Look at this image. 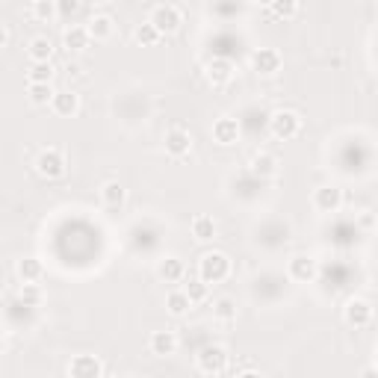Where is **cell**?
I'll list each match as a JSON object with an SVG mask.
<instances>
[{"mask_svg": "<svg viewBox=\"0 0 378 378\" xmlns=\"http://www.w3.org/2000/svg\"><path fill=\"white\" fill-rule=\"evenodd\" d=\"M65 154L60 148H44L36 157V172L42 177H62L65 174Z\"/></svg>", "mask_w": 378, "mask_h": 378, "instance_id": "cell-5", "label": "cell"}, {"mask_svg": "<svg viewBox=\"0 0 378 378\" xmlns=\"http://www.w3.org/2000/svg\"><path fill=\"white\" fill-rule=\"evenodd\" d=\"M189 228H192V237H195L198 242H210V240L216 237V222H213V216H204V213L195 216Z\"/></svg>", "mask_w": 378, "mask_h": 378, "instance_id": "cell-21", "label": "cell"}, {"mask_svg": "<svg viewBox=\"0 0 378 378\" xmlns=\"http://www.w3.org/2000/svg\"><path fill=\"white\" fill-rule=\"evenodd\" d=\"M213 139L219 145H233L240 139V121L237 118H216L213 121Z\"/></svg>", "mask_w": 378, "mask_h": 378, "instance_id": "cell-15", "label": "cell"}, {"mask_svg": "<svg viewBox=\"0 0 378 378\" xmlns=\"http://www.w3.org/2000/svg\"><path fill=\"white\" fill-rule=\"evenodd\" d=\"M42 298H44V293H42L39 284H24V287H21V302H24L27 307H39Z\"/></svg>", "mask_w": 378, "mask_h": 378, "instance_id": "cell-32", "label": "cell"}, {"mask_svg": "<svg viewBox=\"0 0 378 378\" xmlns=\"http://www.w3.org/2000/svg\"><path fill=\"white\" fill-rule=\"evenodd\" d=\"M290 278L293 281H314L316 278V260L314 258H307V254H296V258L290 260Z\"/></svg>", "mask_w": 378, "mask_h": 378, "instance_id": "cell-14", "label": "cell"}, {"mask_svg": "<svg viewBox=\"0 0 378 378\" xmlns=\"http://www.w3.org/2000/svg\"><path fill=\"white\" fill-rule=\"evenodd\" d=\"M18 278L24 284H39L42 281V275H44V266H42V260H36V258H24V260H18Z\"/></svg>", "mask_w": 378, "mask_h": 378, "instance_id": "cell-18", "label": "cell"}, {"mask_svg": "<svg viewBox=\"0 0 378 378\" xmlns=\"http://www.w3.org/2000/svg\"><path fill=\"white\" fill-rule=\"evenodd\" d=\"M254 3H260V6H269V3H272V0H254Z\"/></svg>", "mask_w": 378, "mask_h": 378, "instance_id": "cell-36", "label": "cell"}, {"mask_svg": "<svg viewBox=\"0 0 378 378\" xmlns=\"http://www.w3.org/2000/svg\"><path fill=\"white\" fill-rule=\"evenodd\" d=\"M213 316H216L219 322H233V319H237V305H233L231 298H216Z\"/></svg>", "mask_w": 378, "mask_h": 378, "instance_id": "cell-31", "label": "cell"}, {"mask_svg": "<svg viewBox=\"0 0 378 378\" xmlns=\"http://www.w3.org/2000/svg\"><path fill=\"white\" fill-rule=\"evenodd\" d=\"M27 53H30V60H33V62H44V60H51V57H53V42H51V39H44V36H36V39L30 42Z\"/></svg>", "mask_w": 378, "mask_h": 378, "instance_id": "cell-23", "label": "cell"}, {"mask_svg": "<svg viewBox=\"0 0 378 378\" xmlns=\"http://www.w3.org/2000/svg\"><path fill=\"white\" fill-rule=\"evenodd\" d=\"M314 207L319 213H337L343 207V189L340 186H319L314 192Z\"/></svg>", "mask_w": 378, "mask_h": 378, "instance_id": "cell-10", "label": "cell"}, {"mask_svg": "<svg viewBox=\"0 0 378 378\" xmlns=\"http://www.w3.org/2000/svg\"><path fill=\"white\" fill-rule=\"evenodd\" d=\"M133 39H136V42L142 44V48H154V44H157V42L163 39V33H160L157 27H154L151 21H145V24H139V27H136V33H133Z\"/></svg>", "mask_w": 378, "mask_h": 378, "instance_id": "cell-25", "label": "cell"}, {"mask_svg": "<svg viewBox=\"0 0 378 378\" xmlns=\"http://www.w3.org/2000/svg\"><path fill=\"white\" fill-rule=\"evenodd\" d=\"M157 275H160V281H165V284H181L186 278V266H183L181 258H163L157 263Z\"/></svg>", "mask_w": 378, "mask_h": 378, "instance_id": "cell-13", "label": "cell"}, {"mask_svg": "<svg viewBox=\"0 0 378 378\" xmlns=\"http://www.w3.org/2000/svg\"><path fill=\"white\" fill-rule=\"evenodd\" d=\"M57 6H60V18H69L80 9V0H57Z\"/></svg>", "mask_w": 378, "mask_h": 378, "instance_id": "cell-33", "label": "cell"}, {"mask_svg": "<svg viewBox=\"0 0 378 378\" xmlns=\"http://www.w3.org/2000/svg\"><path fill=\"white\" fill-rule=\"evenodd\" d=\"M269 130L275 139H296L298 130H302V116L296 109H275L272 118H269Z\"/></svg>", "mask_w": 378, "mask_h": 378, "instance_id": "cell-2", "label": "cell"}, {"mask_svg": "<svg viewBox=\"0 0 378 378\" xmlns=\"http://www.w3.org/2000/svg\"><path fill=\"white\" fill-rule=\"evenodd\" d=\"M125 186H121L118 181H107L104 186H101V198H104V204L107 207H121L125 204Z\"/></svg>", "mask_w": 378, "mask_h": 378, "instance_id": "cell-24", "label": "cell"}, {"mask_svg": "<svg viewBox=\"0 0 378 378\" xmlns=\"http://www.w3.org/2000/svg\"><path fill=\"white\" fill-rule=\"evenodd\" d=\"M183 290H186L189 298H192V305H195V302H207V296H210V284L204 281V278H189V281L183 284Z\"/></svg>", "mask_w": 378, "mask_h": 378, "instance_id": "cell-26", "label": "cell"}, {"mask_svg": "<svg viewBox=\"0 0 378 378\" xmlns=\"http://www.w3.org/2000/svg\"><path fill=\"white\" fill-rule=\"evenodd\" d=\"M69 375L71 378H101L104 375V363L95 354H77L69 363Z\"/></svg>", "mask_w": 378, "mask_h": 378, "instance_id": "cell-7", "label": "cell"}, {"mask_svg": "<svg viewBox=\"0 0 378 378\" xmlns=\"http://www.w3.org/2000/svg\"><path fill=\"white\" fill-rule=\"evenodd\" d=\"M33 18H36V21H53V18H60L57 0H36V3H33Z\"/></svg>", "mask_w": 378, "mask_h": 378, "instance_id": "cell-30", "label": "cell"}, {"mask_svg": "<svg viewBox=\"0 0 378 378\" xmlns=\"http://www.w3.org/2000/svg\"><path fill=\"white\" fill-rule=\"evenodd\" d=\"M251 69L263 74V77H272L275 71H281V53L275 48H260L251 53Z\"/></svg>", "mask_w": 378, "mask_h": 378, "instance_id": "cell-8", "label": "cell"}, {"mask_svg": "<svg viewBox=\"0 0 378 378\" xmlns=\"http://www.w3.org/2000/svg\"><path fill=\"white\" fill-rule=\"evenodd\" d=\"M269 12H272V18L290 21V18H296V12H298V0H272V3H269Z\"/></svg>", "mask_w": 378, "mask_h": 378, "instance_id": "cell-29", "label": "cell"}, {"mask_svg": "<svg viewBox=\"0 0 378 378\" xmlns=\"http://www.w3.org/2000/svg\"><path fill=\"white\" fill-rule=\"evenodd\" d=\"M198 370L204 375H222L228 372V352L222 346H204L198 352Z\"/></svg>", "mask_w": 378, "mask_h": 378, "instance_id": "cell-4", "label": "cell"}, {"mask_svg": "<svg viewBox=\"0 0 378 378\" xmlns=\"http://www.w3.org/2000/svg\"><path fill=\"white\" fill-rule=\"evenodd\" d=\"M249 165H251V174H258V177H272L278 172V160L272 157V154H266V151L254 154V157L249 160Z\"/></svg>", "mask_w": 378, "mask_h": 378, "instance_id": "cell-19", "label": "cell"}, {"mask_svg": "<svg viewBox=\"0 0 378 378\" xmlns=\"http://www.w3.org/2000/svg\"><path fill=\"white\" fill-rule=\"evenodd\" d=\"M51 109H53L57 116H62V118H71L77 109H80V95H74L71 89H62V92L53 95Z\"/></svg>", "mask_w": 378, "mask_h": 378, "instance_id": "cell-12", "label": "cell"}, {"mask_svg": "<svg viewBox=\"0 0 378 378\" xmlns=\"http://www.w3.org/2000/svg\"><path fill=\"white\" fill-rule=\"evenodd\" d=\"M165 151L172 154L174 160H181L186 157L189 151H192V133H189L186 127H172V130H165Z\"/></svg>", "mask_w": 378, "mask_h": 378, "instance_id": "cell-6", "label": "cell"}, {"mask_svg": "<svg viewBox=\"0 0 378 378\" xmlns=\"http://www.w3.org/2000/svg\"><path fill=\"white\" fill-rule=\"evenodd\" d=\"M27 80H30V83H51V80H53V65H51V60L33 62L30 71H27Z\"/></svg>", "mask_w": 378, "mask_h": 378, "instance_id": "cell-28", "label": "cell"}, {"mask_svg": "<svg viewBox=\"0 0 378 378\" xmlns=\"http://www.w3.org/2000/svg\"><path fill=\"white\" fill-rule=\"evenodd\" d=\"M343 316H346L349 325L354 328H366L372 322V305L366 302V298H349L346 302V310H343Z\"/></svg>", "mask_w": 378, "mask_h": 378, "instance_id": "cell-9", "label": "cell"}, {"mask_svg": "<svg viewBox=\"0 0 378 378\" xmlns=\"http://www.w3.org/2000/svg\"><path fill=\"white\" fill-rule=\"evenodd\" d=\"M231 275V258L225 251H207L198 260V278H204L207 284H222Z\"/></svg>", "mask_w": 378, "mask_h": 378, "instance_id": "cell-1", "label": "cell"}, {"mask_svg": "<svg viewBox=\"0 0 378 378\" xmlns=\"http://www.w3.org/2000/svg\"><path fill=\"white\" fill-rule=\"evenodd\" d=\"M89 33H92V39L95 42H107L109 36H113V30H116V21L109 18L107 12H98V15H92L89 18Z\"/></svg>", "mask_w": 378, "mask_h": 378, "instance_id": "cell-17", "label": "cell"}, {"mask_svg": "<svg viewBox=\"0 0 378 378\" xmlns=\"http://www.w3.org/2000/svg\"><path fill=\"white\" fill-rule=\"evenodd\" d=\"M151 24L157 27L163 36H169V33H177L183 24V15H181V9L172 6V3H160V6H154V12H151Z\"/></svg>", "mask_w": 378, "mask_h": 378, "instance_id": "cell-3", "label": "cell"}, {"mask_svg": "<svg viewBox=\"0 0 378 378\" xmlns=\"http://www.w3.org/2000/svg\"><path fill=\"white\" fill-rule=\"evenodd\" d=\"M148 349H151V354H157V358L174 354L177 352V334H174V331H169V328L154 331L151 340H148Z\"/></svg>", "mask_w": 378, "mask_h": 378, "instance_id": "cell-11", "label": "cell"}, {"mask_svg": "<svg viewBox=\"0 0 378 378\" xmlns=\"http://www.w3.org/2000/svg\"><path fill=\"white\" fill-rule=\"evenodd\" d=\"M165 307H169L172 316H183L189 307H192V298L186 296V290H172L165 296Z\"/></svg>", "mask_w": 378, "mask_h": 378, "instance_id": "cell-22", "label": "cell"}, {"mask_svg": "<svg viewBox=\"0 0 378 378\" xmlns=\"http://www.w3.org/2000/svg\"><path fill=\"white\" fill-rule=\"evenodd\" d=\"M9 39H12V30H9V27H3V48L9 44Z\"/></svg>", "mask_w": 378, "mask_h": 378, "instance_id": "cell-35", "label": "cell"}, {"mask_svg": "<svg viewBox=\"0 0 378 378\" xmlns=\"http://www.w3.org/2000/svg\"><path fill=\"white\" fill-rule=\"evenodd\" d=\"M69 74H71V77H80V65H77V62L69 65Z\"/></svg>", "mask_w": 378, "mask_h": 378, "instance_id": "cell-34", "label": "cell"}, {"mask_svg": "<svg viewBox=\"0 0 378 378\" xmlns=\"http://www.w3.org/2000/svg\"><path fill=\"white\" fill-rule=\"evenodd\" d=\"M89 42H92V33H89V27H83V24H71L62 33V44L69 51H83V48H89Z\"/></svg>", "mask_w": 378, "mask_h": 378, "instance_id": "cell-16", "label": "cell"}, {"mask_svg": "<svg viewBox=\"0 0 378 378\" xmlns=\"http://www.w3.org/2000/svg\"><path fill=\"white\" fill-rule=\"evenodd\" d=\"M53 95H57V89H53L51 83H30V101L36 104V107L51 104Z\"/></svg>", "mask_w": 378, "mask_h": 378, "instance_id": "cell-27", "label": "cell"}, {"mask_svg": "<svg viewBox=\"0 0 378 378\" xmlns=\"http://www.w3.org/2000/svg\"><path fill=\"white\" fill-rule=\"evenodd\" d=\"M207 77H210V83H213V86H225L231 77H233V65L228 60H219L216 57L213 62L207 65Z\"/></svg>", "mask_w": 378, "mask_h": 378, "instance_id": "cell-20", "label": "cell"}]
</instances>
